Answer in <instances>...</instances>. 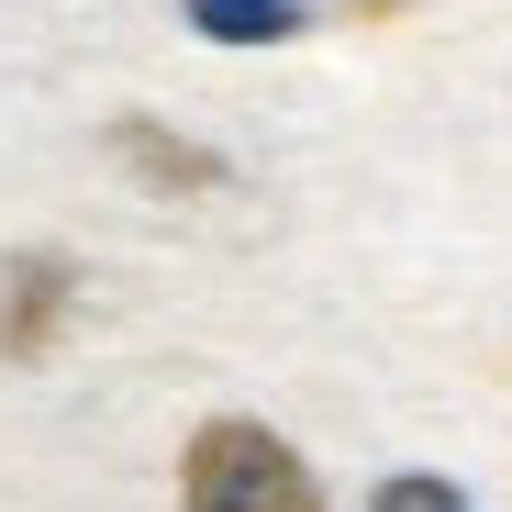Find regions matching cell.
Returning a JSON list of instances; mask_svg holds the SVG:
<instances>
[{
	"label": "cell",
	"instance_id": "obj_1",
	"mask_svg": "<svg viewBox=\"0 0 512 512\" xmlns=\"http://www.w3.org/2000/svg\"><path fill=\"white\" fill-rule=\"evenodd\" d=\"M190 512H323V479L301 468V446H279L268 423H201L190 457H179Z\"/></svg>",
	"mask_w": 512,
	"mask_h": 512
},
{
	"label": "cell",
	"instance_id": "obj_2",
	"mask_svg": "<svg viewBox=\"0 0 512 512\" xmlns=\"http://www.w3.org/2000/svg\"><path fill=\"white\" fill-rule=\"evenodd\" d=\"M67 301H78V268H67L56 245L12 256V268H0V357H12V368H34V357L56 346V323H67Z\"/></svg>",
	"mask_w": 512,
	"mask_h": 512
},
{
	"label": "cell",
	"instance_id": "obj_3",
	"mask_svg": "<svg viewBox=\"0 0 512 512\" xmlns=\"http://www.w3.org/2000/svg\"><path fill=\"white\" fill-rule=\"evenodd\" d=\"M112 156L134 167L145 190H167V201H179V190H223V156H212V145H179V134L145 123V112H123V123H112Z\"/></svg>",
	"mask_w": 512,
	"mask_h": 512
},
{
	"label": "cell",
	"instance_id": "obj_4",
	"mask_svg": "<svg viewBox=\"0 0 512 512\" xmlns=\"http://www.w3.org/2000/svg\"><path fill=\"white\" fill-rule=\"evenodd\" d=\"M190 12V34H212V45H290L312 12L301 0H179Z\"/></svg>",
	"mask_w": 512,
	"mask_h": 512
},
{
	"label": "cell",
	"instance_id": "obj_5",
	"mask_svg": "<svg viewBox=\"0 0 512 512\" xmlns=\"http://www.w3.org/2000/svg\"><path fill=\"white\" fill-rule=\"evenodd\" d=\"M379 512H468V501H457V490H446L435 468H401V479L379 490Z\"/></svg>",
	"mask_w": 512,
	"mask_h": 512
}]
</instances>
